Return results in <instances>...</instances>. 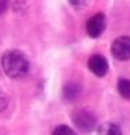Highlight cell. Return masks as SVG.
Instances as JSON below:
<instances>
[{
  "label": "cell",
  "instance_id": "8992f818",
  "mask_svg": "<svg viewBox=\"0 0 130 135\" xmlns=\"http://www.w3.org/2000/svg\"><path fill=\"white\" fill-rule=\"evenodd\" d=\"M96 135H123V132L115 122H105L96 129Z\"/></svg>",
  "mask_w": 130,
  "mask_h": 135
},
{
  "label": "cell",
  "instance_id": "ba28073f",
  "mask_svg": "<svg viewBox=\"0 0 130 135\" xmlns=\"http://www.w3.org/2000/svg\"><path fill=\"white\" fill-rule=\"evenodd\" d=\"M117 91L122 97L130 100V80L129 79H120L117 82Z\"/></svg>",
  "mask_w": 130,
  "mask_h": 135
},
{
  "label": "cell",
  "instance_id": "8fae6325",
  "mask_svg": "<svg viewBox=\"0 0 130 135\" xmlns=\"http://www.w3.org/2000/svg\"><path fill=\"white\" fill-rule=\"evenodd\" d=\"M69 2H70L71 6H74L75 8H81L84 4H85L87 0H69Z\"/></svg>",
  "mask_w": 130,
  "mask_h": 135
},
{
  "label": "cell",
  "instance_id": "6da1fadb",
  "mask_svg": "<svg viewBox=\"0 0 130 135\" xmlns=\"http://www.w3.org/2000/svg\"><path fill=\"white\" fill-rule=\"evenodd\" d=\"M2 68L8 78L11 79H20L24 78L29 70V62L25 54L17 49L6 51L2 55Z\"/></svg>",
  "mask_w": 130,
  "mask_h": 135
},
{
  "label": "cell",
  "instance_id": "9c48e42d",
  "mask_svg": "<svg viewBox=\"0 0 130 135\" xmlns=\"http://www.w3.org/2000/svg\"><path fill=\"white\" fill-rule=\"evenodd\" d=\"M52 135H77L74 132L73 128H70L69 125H57L56 128L53 129Z\"/></svg>",
  "mask_w": 130,
  "mask_h": 135
},
{
  "label": "cell",
  "instance_id": "277c9868",
  "mask_svg": "<svg viewBox=\"0 0 130 135\" xmlns=\"http://www.w3.org/2000/svg\"><path fill=\"white\" fill-rule=\"evenodd\" d=\"M105 28H106V17L102 13L92 16L87 21V34L91 38H98L105 31Z\"/></svg>",
  "mask_w": 130,
  "mask_h": 135
},
{
  "label": "cell",
  "instance_id": "3957f363",
  "mask_svg": "<svg viewBox=\"0 0 130 135\" xmlns=\"http://www.w3.org/2000/svg\"><path fill=\"white\" fill-rule=\"evenodd\" d=\"M112 55L119 61L130 59V37H119L112 44Z\"/></svg>",
  "mask_w": 130,
  "mask_h": 135
},
{
  "label": "cell",
  "instance_id": "7c38bea8",
  "mask_svg": "<svg viewBox=\"0 0 130 135\" xmlns=\"http://www.w3.org/2000/svg\"><path fill=\"white\" fill-rule=\"evenodd\" d=\"M7 7H8V0H0V14L6 13Z\"/></svg>",
  "mask_w": 130,
  "mask_h": 135
},
{
  "label": "cell",
  "instance_id": "52a82bcc",
  "mask_svg": "<svg viewBox=\"0 0 130 135\" xmlns=\"http://www.w3.org/2000/svg\"><path fill=\"white\" fill-rule=\"evenodd\" d=\"M80 94V87L75 83H67L63 87V97L67 101H71L74 99H77V96Z\"/></svg>",
  "mask_w": 130,
  "mask_h": 135
},
{
  "label": "cell",
  "instance_id": "5b68a950",
  "mask_svg": "<svg viewBox=\"0 0 130 135\" xmlns=\"http://www.w3.org/2000/svg\"><path fill=\"white\" fill-rule=\"evenodd\" d=\"M88 69H90L95 76H99L102 78L108 73L109 70V65H108V61L105 59V56L102 55H92V56L88 59Z\"/></svg>",
  "mask_w": 130,
  "mask_h": 135
},
{
  "label": "cell",
  "instance_id": "7a4b0ae2",
  "mask_svg": "<svg viewBox=\"0 0 130 135\" xmlns=\"http://www.w3.org/2000/svg\"><path fill=\"white\" fill-rule=\"evenodd\" d=\"M74 125L84 134L92 132L96 128V117L88 110H77L71 115Z\"/></svg>",
  "mask_w": 130,
  "mask_h": 135
},
{
  "label": "cell",
  "instance_id": "30bf717a",
  "mask_svg": "<svg viewBox=\"0 0 130 135\" xmlns=\"http://www.w3.org/2000/svg\"><path fill=\"white\" fill-rule=\"evenodd\" d=\"M8 105V97L6 93H3L2 90H0V113L4 111V110L7 108Z\"/></svg>",
  "mask_w": 130,
  "mask_h": 135
}]
</instances>
